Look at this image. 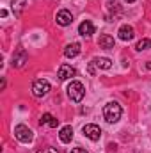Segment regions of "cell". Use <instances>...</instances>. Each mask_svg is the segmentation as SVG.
<instances>
[{"mask_svg":"<svg viewBox=\"0 0 151 153\" xmlns=\"http://www.w3.org/2000/svg\"><path fill=\"white\" fill-rule=\"evenodd\" d=\"M87 71H89V75H94V71H96V70H94V61H93V62L89 64V68H87Z\"/></svg>","mask_w":151,"mask_h":153,"instance_id":"obj_19","label":"cell"},{"mask_svg":"<svg viewBox=\"0 0 151 153\" xmlns=\"http://www.w3.org/2000/svg\"><path fill=\"white\" fill-rule=\"evenodd\" d=\"M117 36L123 41H132V39L135 38V30H133L132 25H121L119 30H117Z\"/></svg>","mask_w":151,"mask_h":153,"instance_id":"obj_8","label":"cell"},{"mask_svg":"<svg viewBox=\"0 0 151 153\" xmlns=\"http://www.w3.org/2000/svg\"><path fill=\"white\" fill-rule=\"evenodd\" d=\"M78 34L84 36V38H91V34H94V25H93L89 20H84V22L78 25Z\"/></svg>","mask_w":151,"mask_h":153,"instance_id":"obj_10","label":"cell"},{"mask_svg":"<svg viewBox=\"0 0 151 153\" xmlns=\"http://www.w3.org/2000/svg\"><path fill=\"white\" fill-rule=\"evenodd\" d=\"M71 153H87V152H85L84 148H73V150H71Z\"/></svg>","mask_w":151,"mask_h":153,"instance_id":"obj_20","label":"cell"},{"mask_svg":"<svg viewBox=\"0 0 151 153\" xmlns=\"http://www.w3.org/2000/svg\"><path fill=\"white\" fill-rule=\"evenodd\" d=\"M59 139H61L64 144L71 143V139H73V128H71L70 125L62 126V128H61V132H59Z\"/></svg>","mask_w":151,"mask_h":153,"instance_id":"obj_11","label":"cell"},{"mask_svg":"<svg viewBox=\"0 0 151 153\" xmlns=\"http://www.w3.org/2000/svg\"><path fill=\"white\" fill-rule=\"evenodd\" d=\"M94 64H96L98 68H101V70H110V68H112V61L107 59V57H98V59H94Z\"/></svg>","mask_w":151,"mask_h":153,"instance_id":"obj_17","label":"cell"},{"mask_svg":"<svg viewBox=\"0 0 151 153\" xmlns=\"http://www.w3.org/2000/svg\"><path fill=\"white\" fill-rule=\"evenodd\" d=\"M126 2H128V4H132V2H135V0H126Z\"/></svg>","mask_w":151,"mask_h":153,"instance_id":"obj_23","label":"cell"},{"mask_svg":"<svg viewBox=\"0 0 151 153\" xmlns=\"http://www.w3.org/2000/svg\"><path fill=\"white\" fill-rule=\"evenodd\" d=\"M39 153H55L52 148H48V150H43V152H39Z\"/></svg>","mask_w":151,"mask_h":153,"instance_id":"obj_21","label":"cell"},{"mask_svg":"<svg viewBox=\"0 0 151 153\" xmlns=\"http://www.w3.org/2000/svg\"><path fill=\"white\" fill-rule=\"evenodd\" d=\"M29 61V53H27V50L25 48H18L16 52H14V55H13V68H21L25 62Z\"/></svg>","mask_w":151,"mask_h":153,"instance_id":"obj_6","label":"cell"},{"mask_svg":"<svg viewBox=\"0 0 151 153\" xmlns=\"http://www.w3.org/2000/svg\"><path fill=\"white\" fill-rule=\"evenodd\" d=\"M146 68H148V70H151V61L148 62V64H146Z\"/></svg>","mask_w":151,"mask_h":153,"instance_id":"obj_22","label":"cell"},{"mask_svg":"<svg viewBox=\"0 0 151 153\" xmlns=\"http://www.w3.org/2000/svg\"><path fill=\"white\" fill-rule=\"evenodd\" d=\"M39 123H41V125H48V126H52V128H57V126H59V119H57V117H53L52 114H48V112L41 116Z\"/></svg>","mask_w":151,"mask_h":153,"instance_id":"obj_14","label":"cell"},{"mask_svg":"<svg viewBox=\"0 0 151 153\" xmlns=\"http://www.w3.org/2000/svg\"><path fill=\"white\" fill-rule=\"evenodd\" d=\"M148 46H151V39H141V41L137 43V46H135V48H137L139 52H142V50H146Z\"/></svg>","mask_w":151,"mask_h":153,"instance_id":"obj_18","label":"cell"},{"mask_svg":"<svg viewBox=\"0 0 151 153\" xmlns=\"http://www.w3.org/2000/svg\"><path fill=\"white\" fill-rule=\"evenodd\" d=\"M14 137L20 141V143H32L34 139V132L27 126V125H16L14 126Z\"/></svg>","mask_w":151,"mask_h":153,"instance_id":"obj_3","label":"cell"},{"mask_svg":"<svg viewBox=\"0 0 151 153\" xmlns=\"http://www.w3.org/2000/svg\"><path fill=\"white\" fill-rule=\"evenodd\" d=\"M25 5H27V0H13V13H14V16H20L21 13H23V9H25Z\"/></svg>","mask_w":151,"mask_h":153,"instance_id":"obj_15","label":"cell"},{"mask_svg":"<svg viewBox=\"0 0 151 153\" xmlns=\"http://www.w3.org/2000/svg\"><path fill=\"white\" fill-rule=\"evenodd\" d=\"M98 45L103 50H110V48H114V38L109 36V34H101L100 39H98Z\"/></svg>","mask_w":151,"mask_h":153,"instance_id":"obj_13","label":"cell"},{"mask_svg":"<svg viewBox=\"0 0 151 153\" xmlns=\"http://www.w3.org/2000/svg\"><path fill=\"white\" fill-rule=\"evenodd\" d=\"M121 114H123V109L117 102H109L103 107V117L107 123H117L121 119Z\"/></svg>","mask_w":151,"mask_h":153,"instance_id":"obj_1","label":"cell"},{"mask_svg":"<svg viewBox=\"0 0 151 153\" xmlns=\"http://www.w3.org/2000/svg\"><path fill=\"white\" fill-rule=\"evenodd\" d=\"M107 7H109V11L112 13V14L107 16V22H112V18H115L114 14H119V13H121V5H119L117 2H107Z\"/></svg>","mask_w":151,"mask_h":153,"instance_id":"obj_16","label":"cell"},{"mask_svg":"<svg viewBox=\"0 0 151 153\" xmlns=\"http://www.w3.org/2000/svg\"><path fill=\"white\" fill-rule=\"evenodd\" d=\"M55 22H57V25H61V27H68V25L73 23V14H71L68 9H62V11L57 13Z\"/></svg>","mask_w":151,"mask_h":153,"instance_id":"obj_7","label":"cell"},{"mask_svg":"<svg viewBox=\"0 0 151 153\" xmlns=\"http://www.w3.org/2000/svg\"><path fill=\"white\" fill-rule=\"evenodd\" d=\"M76 70L71 64H61L59 66V80H68L71 76H75Z\"/></svg>","mask_w":151,"mask_h":153,"instance_id":"obj_9","label":"cell"},{"mask_svg":"<svg viewBox=\"0 0 151 153\" xmlns=\"http://www.w3.org/2000/svg\"><path fill=\"white\" fill-rule=\"evenodd\" d=\"M80 50H82V46H80L78 43H70V45H66V48H64V55H66L68 59H73V57H76V55L80 53Z\"/></svg>","mask_w":151,"mask_h":153,"instance_id":"obj_12","label":"cell"},{"mask_svg":"<svg viewBox=\"0 0 151 153\" xmlns=\"http://www.w3.org/2000/svg\"><path fill=\"white\" fill-rule=\"evenodd\" d=\"M68 96H70V100L71 102H75V103H80L82 100H84V94H85V87H84V84L82 82H78V80H71L70 84H68Z\"/></svg>","mask_w":151,"mask_h":153,"instance_id":"obj_2","label":"cell"},{"mask_svg":"<svg viewBox=\"0 0 151 153\" xmlns=\"http://www.w3.org/2000/svg\"><path fill=\"white\" fill-rule=\"evenodd\" d=\"M48 91H50V82H48V80L38 78V80L32 84V94H34L36 98H43V96H46Z\"/></svg>","mask_w":151,"mask_h":153,"instance_id":"obj_4","label":"cell"},{"mask_svg":"<svg viewBox=\"0 0 151 153\" xmlns=\"http://www.w3.org/2000/svg\"><path fill=\"white\" fill-rule=\"evenodd\" d=\"M82 132H84V135H85L87 139H91V141H100V137H101V128H100L98 125H94V123L85 125V126L82 128Z\"/></svg>","mask_w":151,"mask_h":153,"instance_id":"obj_5","label":"cell"}]
</instances>
